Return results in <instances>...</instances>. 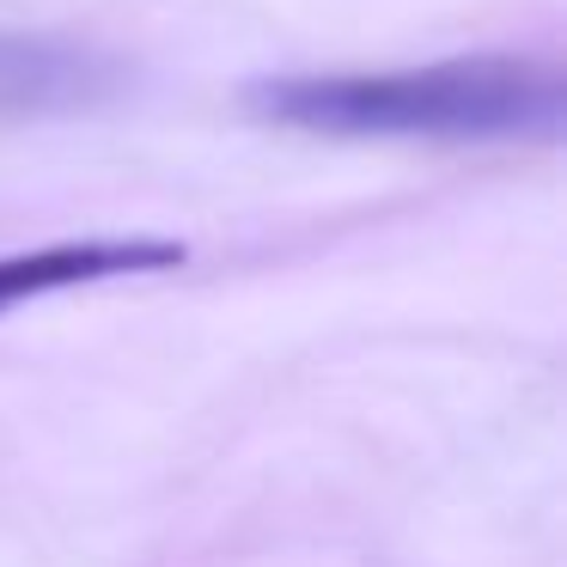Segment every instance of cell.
I'll return each mask as SVG.
<instances>
[{"instance_id": "7a4b0ae2", "label": "cell", "mask_w": 567, "mask_h": 567, "mask_svg": "<svg viewBox=\"0 0 567 567\" xmlns=\"http://www.w3.org/2000/svg\"><path fill=\"white\" fill-rule=\"evenodd\" d=\"M189 250L177 238H55L38 250H7L0 257V318L31 299L50 293H74V287H99V281H123V275H165L184 269Z\"/></svg>"}, {"instance_id": "3957f363", "label": "cell", "mask_w": 567, "mask_h": 567, "mask_svg": "<svg viewBox=\"0 0 567 567\" xmlns=\"http://www.w3.org/2000/svg\"><path fill=\"white\" fill-rule=\"evenodd\" d=\"M99 68L86 55L50 50V43H25V38H0V104L38 111V104H74L99 86Z\"/></svg>"}, {"instance_id": "6da1fadb", "label": "cell", "mask_w": 567, "mask_h": 567, "mask_svg": "<svg viewBox=\"0 0 567 567\" xmlns=\"http://www.w3.org/2000/svg\"><path fill=\"white\" fill-rule=\"evenodd\" d=\"M245 111L330 141H513L555 135L561 80L525 55L391 68V74H275L245 86Z\"/></svg>"}]
</instances>
